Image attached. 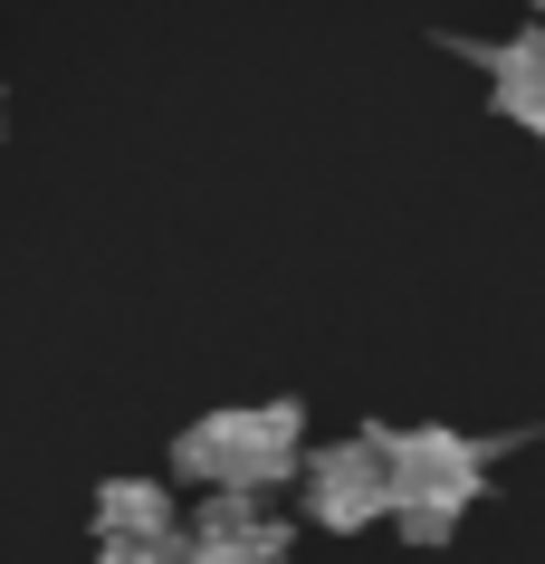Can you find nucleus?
Segmentation results:
<instances>
[{
  "instance_id": "f257e3e1",
  "label": "nucleus",
  "mask_w": 545,
  "mask_h": 564,
  "mask_svg": "<svg viewBox=\"0 0 545 564\" xmlns=\"http://www.w3.org/2000/svg\"><path fill=\"white\" fill-rule=\"evenodd\" d=\"M488 459H498V441H469V431H440V421L393 431V527L412 545H450L459 517L488 488Z\"/></svg>"
},
{
  "instance_id": "f03ea898",
  "label": "nucleus",
  "mask_w": 545,
  "mask_h": 564,
  "mask_svg": "<svg viewBox=\"0 0 545 564\" xmlns=\"http://www.w3.org/2000/svg\"><path fill=\"white\" fill-rule=\"evenodd\" d=\"M182 478H201L211 498H259L277 478H297V402H240V412H201L182 431Z\"/></svg>"
},
{
  "instance_id": "7ed1b4c3",
  "label": "nucleus",
  "mask_w": 545,
  "mask_h": 564,
  "mask_svg": "<svg viewBox=\"0 0 545 564\" xmlns=\"http://www.w3.org/2000/svg\"><path fill=\"white\" fill-rule=\"evenodd\" d=\"M297 507H306L326 535L393 527V431H355V441L306 449V469H297Z\"/></svg>"
},
{
  "instance_id": "20e7f679",
  "label": "nucleus",
  "mask_w": 545,
  "mask_h": 564,
  "mask_svg": "<svg viewBox=\"0 0 545 564\" xmlns=\"http://www.w3.org/2000/svg\"><path fill=\"white\" fill-rule=\"evenodd\" d=\"M182 555L192 564H287V527L259 517V498H211L182 535Z\"/></svg>"
},
{
  "instance_id": "39448f33",
  "label": "nucleus",
  "mask_w": 545,
  "mask_h": 564,
  "mask_svg": "<svg viewBox=\"0 0 545 564\" xmlns=\"http://www.w3.org/2000/svg\"><path fill=\"white\" fill-rule=\"evenodd\" d=\"M182 507L173 488H153V478H106L96 488V545H182Z\"/></svg>"
},
{
  "instance_id": "423d86ee",
  "label": "nucleus",
  "mask_w": 545,
  "mask_h": 564,
  "mask_svg": "<svg viewBox=\"0 0 545 564\" xmlns=\"http://www.w3.org/2000/svg\"><path fill=\"white\" fill-rule=\"evenodd\" d=\"M479 67H488V106H498L508 124H526V134H545V30L498 39Z\"/></svg>"
},
{
  "instance_id": "0eeeda50",
  "label": "nucleus",
  "mask_w": 545,
  "mask_h": 564,
  "mask_svg": "<svg viewBox=\"0 0 545 564\" xmlns=\"http://www.w3.org/2000/svg\"><path fill=\"white\" fill-rule=\"evenodd\" d=\"M96 564H192V555H182V545H106Z\"/></svg>"
},
{
  "instance_id": "6e6552de",
  "label": "nucleus",
  "mask_w": 545,
  "mask_h": 564,
  "mask_svg": "<svg viewBox=\"0 0 545 564\" xmlns=\"http://www.w3.org/2000/svg\"><path fill=\"white\" fill-rule=\"evenodd\" d=\"M536 10H545V0H536Z\"/></svg>"
}]
</instances>
